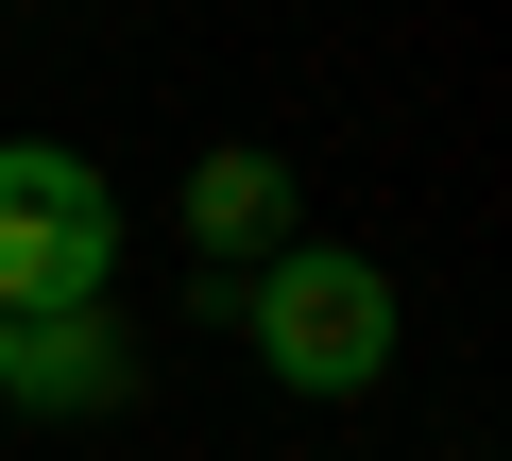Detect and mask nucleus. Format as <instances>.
Returning a JSON list of instances; mask_svg holds the SVG:
<instances>
[{"label":"nucleus","mask_w":512,"mask_h":461,"mask_svg":"<svg viewBox=\"0 0 512 461\" xmlns=\"http://www.w3.org/2000/svg\"><path fill=\"white\" fill-rule=\"evenodd\" d=\"M239 342L256 359H274L291 393H376L393 376V274L359 257V240H274V257H256L239 274Z\"/></svg>","instance_id":"obj_1"},{"label":"nucleus","mask_w":512,"mask_h":461,"mask_svg":"<svg viewBox=\"0 0 512 461\" xmlns=\"http://www.w3.org/2000/svg\"><path fill=\"white\" fill-rule=\"evenodd\" d=\"M120 393H137V342H120L103 308H69V325H0V410L86 427V410H120Z\"/></svg>","instance_id":"obj_3"},{"label":"nucleus","mask_w":512,"mask_h":461,"mask_svg":"<svg viewBox=\"0 0 512 461\" xmlns=\"http://www.w3.org/2000/svg\"><path fill=\"white\" fill-rule=\"evenodd\" d=\"M120 291V188L69 137H0V325H69Z\"/></svg>","instance_id":"obj_2"},{"label":"nucleus","mask_w":512,"mask_h":461,"mask_svg":"<svg viewBox=\"0 0 512 461\" xmlns=\"http://www.w3.org/2000/svg\"><path fill=\"white\" fill-rule=\"evenodd\" d=\"M188 240H205V257H274V240H291V171L256 154V137H222V154L188 171Z\"/></svg>","instance_id":"obj_4"}]
</instances>
